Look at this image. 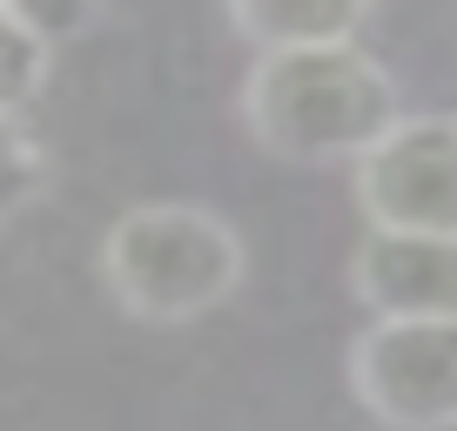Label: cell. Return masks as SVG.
Segmentation results:
<instances>
[{"mask_svg": "<svg viewBox=\"0 0 457 431\" xmlns=\"http://www.w3.org/2000/svg\"><path fill=\"white\" fill-rule=\"evenodd\" d=\"M397 122V81L363 41L256 55L243 74V129L256 135L262 156L296 169H323V162L357 169Z\"/></svg>", "mask_w": 457, "mask_h": 431, "instance_id": "cell-1", "label": "cell"}, {"mask_svg": "<svg viewBox=\"0 0 457 431\" xmlns=\"http://www.w3.org/2000/svg\"><path fill=\"white\" fill-rule=\"evenodd\" d=\"M101 283L135 324H195L243 290L249 249L209 202H135L101 236Z\"/></svg>", "mask_w": 457, "mask_h": 431, "instance_id": "cell-2", "label": "cell"}, {"mask_svg": "<svg viewBox=\"0 0 457 431\" xmlns=\"http://www.w3.org/2000/svg\"><path fill=\"white\" fill-rule=\"evenodd\" d=\"M343 377L377 425L457 431V317H370Z\"/></svg>", "mask_w": 457, "mask_h": 431, "instance_id": "cell-3", "label": "cell"}, {"mask_svg": "<svg viewBox=\"0 0 457 431\" xmlns=\"http://www.w3.org/2000/svg\"><path fill=\"white\" fill-rule=\"evenodd\" d=\"M357 209L390 236H457V115H403L357 162Z\"/></svg>", "mask_w": 457, "mask_h": 431, "instance_id": "cell-4", "label": "cell"}, {"mask_svg": "<svg viewBox=\"0 0 457 431\" xmlns=\"http://www.w3.org/2000/svg\"><path fill=\"white\" fill-rule=\"evenodd\" d=\"M350 290L370 317H457V236L363 230L350 249Z\"/></svg>", "mask_w": 457, "mask_h": 431, "instance_id": "cell-5", "label": "cell"}, {"mask_svg": "<svg viewBox=\"0 0 457 431\" xmlns=\"http://www.w3.org/2000/svg\"><path fill=\"white\" fill-rule=\"evenodd\" d=\"M228 28L256 55H289V47H350L370 28L363 0H243L228 7Z\"/></svg>", "mask_w": 457, "mask_h": 431, "instance_id": "cell-6", "label": "cell"}, {"mask_svg": "<svg viewBox=\"0 0 457 431\" xmlns=\"http://www.w3.org/2000/svg\"><path fill=\"white\" fill-rule=\"evenodd\" d=\"M54 74V41L28 7L0 0V115H21Z\"/></svg>", "mask_w": 457, "mask_h": 431, "instance_id": "cell-7", "label": "cell"}, {"mask_svg": "<svg viewBox=\"0 0 457 431\" xmlns=\"http://www.w3.org/2000/svg\"><path fill=\"white\" fill-rule=\"evenodd\" d=\"M54 182V162H47V142L28 129L21 115H0V223L47 196Z\"/></svg>", "mask_w": 457, "mask_h": 431, "instance_id": "cell-8", "label": "cell"}]
</instances>
